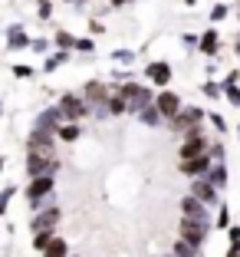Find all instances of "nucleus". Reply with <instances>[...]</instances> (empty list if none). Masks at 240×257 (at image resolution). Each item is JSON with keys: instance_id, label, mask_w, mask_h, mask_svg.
I'll return each mask as SVG.
<instances>
[{"instance_id": "2", "label": "nucleus", "mask_w": 240, "mask_h": 257, "mask_svg": "<svg viewBox=\"0 0 240 257\" xmlns=\"http://www.w3.org/2000/svg\"><path fill=\"white\" fill-rule=\"evenodd\" d=\"M178 106H181V102H178L174 92H161V96H158V109H161L165 115H174V112H178Z\"/></svg>"}, {"instance_id": "8", "label": "nucleus", "mask_w": 240, "mask_h": 257, "mask_svg": "<svg viewBox=\"0 0 240 257\" xmlns=\"http://www.w3.org/2000/svg\"><path fill=\"white\" fill-rule=\"evenodd\" d=\"M46 257H66V247H63V241H53L50 247H46Z\"/></svg>"}, {"instance_id": "3", "label": "nucleus", "mask_w": 240, "mask_h": 257, "mask_svg": "<svg viewBox=\"0 0 240 257\" xmlns=\"http://www.w3.org/2000/svg\"><path fill=\"white\" fill-rule=\"evenodd\" d=\"M181 168H184V175L207 172V159H204V155H194V159H184V162H181Z\"/></svg>"}, {"instance_id": "1", "label": "nucleus", "mask_w": 240, "mask_h": 257, "mask_svg": "<svg viewBox=\"0 0 240 257\" xmlns=\"http://www.w3.org/2000/svg\"><path fill=\"white\" fill-rule=\"evenodd\" d=\"M181 234H188V241H201L204 237V224H201V218H191V221H184L181 224Z\"/></svg>"}, {"instance_id": "12", "label": "nucleus", "mask_w": 240, "mask_h": 257, "mask_svg": "<svg viewBox=\"0 0 240 257\" xmlns=\"http://www.w3.org/2000/svg\"><path fill=\"white\" fill-rule=\"evenodd\" d=\"M178 257H194V254H191L188 244H178Z\"/></svg>"}, {"instance_id": "11", "label": "nucleus", "mask_w": 240, "mask_h": 257, "mask_svg": "<svg viewBox=\"0 0 240 257\" xmlns=\"http://www.w3.org/2000/svg\"><path fill=\"white\" fill-rule=\"evenodd\" d=\"M214 43H217V37H214V33H207V37H204V50H214Z\"/></svg>"}, {"instance_id": "4", "label": "nucleus", "mask_w": 240, "mask_h": 257, "mask_svg": "<svg viewBox=\"0 0 240 257\" xmlns=\"http://www.w3.org/2000/svg\"><path fill=\"white\" fill-rule=\"evenodd\" d=\"M201 152H204V142L201 139H191V142H184V149H181V162L194 159V155H201Z\"/></svg>"}, {"instance_id": "5", "label": "nucleus", "mask_w": 240, "mask_h": 257, "mask_svg": "<svg viewBox=\"0 0 240 257\" xmlns=\"http://www.w3.org/2000/svg\"><path fill=\"white\" fill-rule=\"evenodd\" d=\"M50 188H53V178L46 175V178H40V182H37V185L30 188V198H43V195H46Z\"/></svg>"}, {"instance_id": "9", "label": "nucleus", "mask_w": 240, "mask_h": 257, "mask_svg": "<svg viewBox=\"0 0 240 257\" xmlns=\"http://www.w3.org/2000/svg\"><path fill=\"white\" fill-rule=\"evenodd\" d=\"M181 208H184V214H191V218H201V208H197L194 201H184Z\"/></svg>"}, {"instance_id": "7", "label": "nucleus", "mask_w": 240, "mask_h": 257, "mask_svg": "<svg viewBox=\"0 0 240 257\" xmlns=\"http://www.w3.org/2000/svg\"><path fill=\"white\" fill-rule=\"evenodd\" d=\"M63 109H66V115H83V102H76V99H66Z\"/></svg>"}, {"instance_id": "6", "label": "nucleus", "mask_w": 240, "mask_h": 257, "mask_svg": "<svg viewBox=\"0 0 240 257\" xmlns=\"http://www.w3.org/2000/svg\"><path fill=\"white\" fill-rule=\"evenodd\" d=\"M148 73H151V76H155L158 83H165V79H168V66H165V63H155V66H151V69H148Z\"/></svg>"}, {"instance_id": "13", "label": "nucleus", "mask_w": 240, "mask_h": 257, "mask_svg": "<svg viewBox=\"0 0 240 257\" xmlns=\"http://www.w3.org/2000/svg\"><path fill=\"white\" fill-rule=\"evenodd\" d=\"M227 257H240V244H233V250H230Z\"/></svg>"}, {"instance_id": "10", "label": "nucleus", "mask_w": 240, "mask_h": 257, "mask_svg": "<svg viewBox=\"0 0 240 257\" xmlns=\"http://www.w3.org/2000/svg\"><path fill=\"white\" fill-rule=\"evenodd\" d=\"M194 191H197V195L204 198V201H214V188H207V185H197Z\"/></svg>"}]
</instances>
